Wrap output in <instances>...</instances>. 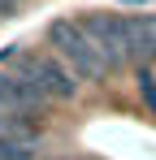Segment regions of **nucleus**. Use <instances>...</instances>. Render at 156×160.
<instances>
[{
  "label": "nucleus",
  "instance_id": "1",
  "mask_svg": "<svg viewBox=\"0 0 156 160\" xmlns=\"http://www.w3.org/2000/svg\"><path fill=\"white\" fill-rule=\"evenodd\" d=\"M48 48H52V56H56L78 82L108 78V61L100 56V48L87 39L82 22H74V18H56L48 26Z\"/></svg>",
  "mask_w": 156,
  "mask_h": 160
},
{
  "label": "nucleus",
  "instance_id": "2",
  "mask_svg": "<svg viewBox=\"0 0 156 160\" xmlns=\"http://www.w3.org/2000/svg\"><path fill=\"white\" fill-rule=\"evenodd\" d=\"M18 78H26L44 100H74V95H78V78L52 52H44V56H22Z\"/></svg>",
  "mask_w": 156,
  "mask_h": 160
},
{
  "label": "nucleus",
  "instance_id": "3",
  "mask_svg": "<svg viewBox=\"0 0 156 160\" xmlns=\"http://www.w3.org/2000/svg\"><path fill=\"white\" fill-rule=\"evenodd\" d=\"M82 30H87V39L100 48V56L108 61V69H117V65L130 61V52H126V26H122L117 13H87V18H82Z\"/></svg>",
  "mask_w": 156,
  "mask_h": 160
},
{
  "label": "nucleus",
  "instance_id": "4",
  "mask_svg": "<svg viewBox=\"0 0 156 160\" xmlns=\"http://www.w3.org/2000/svg\"><path fill=\"white\" fill-rule=\"evenodd\" d=\"M122 26H126V52H130V61L152 65L156 61V13L122 18Z\"/></svg>",
  "mask_w": 156,
  "mask_h": 160
},
{
  "label": "nucleus",
  "instance_id": "5",
  "mask_svg": "<svg viewBox=\"0 0 156 160\" xmlns=\"http://www.w3.org/2000/svg\"><path fill=\"white\" fill-rule=\"evenodd\" d=\"M134 82H139V100H143V108L156 117V69H152V65H139Z\"/></svg>",
  "mask_w": 156,
  "mask_h": 160
},
{
  "label": "nucleus",
  "instance_id": "6",
  "mask_svg": "<svg viewBox=\"0 0 156 160\" xmlns=\"http://www.w3.org/2000/svg\"><path fill=\"white\" fill-rule=\"evenodd\" d=\"M126 4H148V0H126Z\"/></svg>",
  "mask_w": 156,
  "mask_h": 160
},
{
  "label": "nucleus",
  "instance_id": "7",
  "mask_svg": "<svg viewBox=\"0 0 156 160\" xmlns=\"http://www.w3.org/2000/svg\"><path fill=\"white\" fill-rule=\"evenodd\" d=\"M152 69H156V61H152Z\"/></svg>",
  "mask_w": 156,
  "mask_h": 160
}]
</instances>
